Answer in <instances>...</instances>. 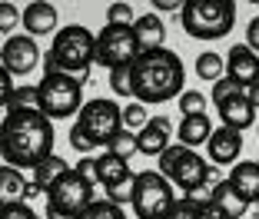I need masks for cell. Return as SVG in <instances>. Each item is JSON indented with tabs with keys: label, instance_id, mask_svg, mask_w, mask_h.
Listing matches in <instances>:
<instances>
[{
	"label": "cell",
	"instance_id": "obj_1",
	"mask_svg": "<svg viewBox=\"0 0 259 219\" xmlns=\"http://www.w3.org/2000/svg\"><path fill=\"white\" fill-rule=\"evenodd\" d=\"M0 153H4V166L17 169L40 166L47 156H54V120L40 110L4 113Z\"/></svg>",
	"mask_w": 259,
	"mask_h": 219
},
{
	"label": "cell",
	"instance_id": "obj_2",
	"mask_svg": "<svg viewBox=\"0 0 259 219\" xmlns=\"http://www.w3.org/2000/svg\"><path fill=\"white\" fill-rule=\"evenodd\" d=\"M130 73H133V97L143 106L166 103V100L186 93V67L180 60V53H173L169 47L140 53Z\"/></svg>",
	"mask_w": 259,
	"mask_h": 219
},
{
	"label": "cell",
	"instance_id": "obj_3",
	"mask_svg": "<svg viewBox=\"0 0 259 219\" xmlns=\"http://www.w3.org/2000/svg\"><path fill=\"white\" fill-rule=\"evenodd\" d=\"M97 63V33H90L83 23L60 27L44 57V73H70L83 76Z\"/></svg>",
	"mask_w": 259,
	"mask_h": 219
},
{
	"label": "cell",
	"instance_id": "obj_4",
	"mask_svg": "<svg viewBox=\"0 0 259 219\" xmlns=\"http://www.w3.org/2000/svg\"><path fill=\"white\" fill-rule=\"evenodd\" d=\"M180 23L193 40H220L236 27L233 0H186L180 10Z\"/></svg>",
	"mask_w": 259,
	"mask_h": 219
},
{
	"label": "cell",
	"instance_id": "obj_5",
	"mask_svg": "<svg viewBox=\"0 0 259 219\" xmlns=\"http://www.w3.org/2000/svg\"><path fill=\"white\" fill-rule=\"evenodd\" d=\"M37 90H40V113H47L50 120L80 116V110L87 103L80 76H70V73H44Z\"/></svg>",
	"mask_w": 259,
	"mask_h": 219
},
{
	"label": "cell",
	"instance_id": "obj_6",
	"mask_svg": "<svg viewBox=\"0 0 259 219\" xmlns=\"http://www.w3.org/2000/svg\"><path fill=\"white\" fill-rule=\"evenodd\" d=\"M180 203V196L173 193V183L160 173V169H146V173H137V183H133V212L137 219H163L173 206Z\"/></svg>",
	"mask_w": 259,
	"mask_h": 219
},
{
	"label": "cell",
	"instance_id": "obj_7",
	"mask_svg": "<svg viewBox=\"0 0 259 219\" xmlns=\"http://www.w3.org/2000/svg\"><path fill=\"white\" fill-rule=\"evenodd\" d=\"M73 126L83 129V136L93 146H110L113 136L123 133V106L110 97H93L83 103V110L73 120Z\"/></svg>",
	"mask_w": 259,
	"mask_h": 219
},
{
	"label": "cell",
	"instance_id": "obj_8",
	"mask_svg": "<svg viewBox=\"0 0 259 219\" xmlns=\"http://www.w3.org/2000/svg\"><path fill=\"white\" fill-rule=\"evenodd\" d=\"M93 203H97L93 199V183H87L76 169H70L57 186L47 189V219H76Z\"/></svg>",
	"mask_w": 259,
	"mask_h": 219
},
{
	"label": "cell",
	"instance_id": "obj_9",
	"mask_svg": "<svg viewBox=\"0 0 259 219\" xmlns=\"http://www.w3.org/2000/svg\"><path fill=\"white\" fill-rule=\"evenodd\" d=\"M156 169H160L173 186H180L183 193H190V189H196V186H203V183H206L209 163H206L196 150L176 143V146H169V150L156 159Z\"/></svg>",
	"mask_w": 259,
	"mask_h": 219
},
{
	"label": "cell",
	"instance_id": "obj_10",
	"mask_svg": "<svg viewBox=\"0 0 259 219\" xmlns=\"http://www.w3.org/2000/svg\"><path fill=\"white\" fill-rule=\"evenodd\" d=\"M140 53H143V47L137 40V30L126 27V23H107L97 33V63L100 67H110V70L133 67Z\"/></svg>",
	"mask_w": 259,
	"mask_h": 219
},
{
	"label": "cell",
	"instance_id": "obj_11",
	"mask_svg": "<svg viewBox=\"0 0 259 219\" xmlns=\"http://www.w3.org/2000/svg\"><path fill=\"white\" fill-rule=\"evenodd\" d=\"M97 173H100V186L107 189L110 203L123 206V203L133 199V183H137V173L130 169L126 159L113 156V153H100V156H97Z\"/></svg>",
	"mask_w": 259,
	"mask_h": 219
},
{
	"label": "cell",
	"instance_id": "obj_12",
	"mask_svg": "<svg viewBox=\"0 0 259 219\" xmlns=\"http://www.w3.org/2000/svg\"><path fill=\"white\" fill-rule=\"evenodd\" d=\"M40 60H44V53H40V43L33 37L20 33V37H7V40H4L0 67L7 70V73L23 76V73H30L33 67H40Z\"/></svg>",
	"mask_w": 259,
	"mask_h": 219
},
{
	"label": "cell",
	"instance_id": "obj_13",
	"mask_svg": "<svg viewBox=\"0 0 259 219\" xmlns=\"http://www.w3.org/2000/svg\"><path fill=\"white\" fill-rule=\"evenodd\" d=\"M206 153H209V163L213 166H236L239 153H243V133L220 123L216 133L209 136V143H206Z\"/></svg>",
	"mask_w": 259,
	"mask_h": 219
},
{
	"label": "cell",
	"instance_id": "obj_14",
	"mask_svg": "<svg viewBox=\"0 0 259 219\" xmlns=\"http://www.w3.org/2000/svg\"><path fill=\"white\" fill-rule=\"evenodd\" d=\"M57 20H60V14H57L54 4H47V0H33V4H27L23 7V30H27V37L40 40V37H57Z\"/></svg>",
	"mask_w": 259,
	"mask_h": 219
},
{
	"label": "cell",
	"instance_id": "obj_15",
	"mask_svg": "<svg viewBox=\"0 0 259 219\" xmlns=\"http://www.w3.org/2000/svg\"><path fill=\"white\" fill-rule=\"evenodd\" d=\"M226 76H233L246 86L259 83V53L249 50L246 43H233L226 53Z\"/></svg>",
	"mask_w": 259,
	"mask_h": 219
},
{
	"label": "cell",
	"instance_id": "obj_16",
	"mask_svg": "<svg viewBox=\"0 0 259 219\" xmlns=\"http://www.w3.org/2000/svg\"><path fill=\"white\" fill-rule=\"evenodd\" d=\"M216 110H220V123H223V126H233V129H239V133H246L249 126H256V123H259L256 106L246 100V93H243V97L226 100V103H220Z\"/></svg>",
	"mask_w": 259,
	"mask_h": 219
},
{
	"label": "cell",
	"instance_id": "obj_17",
	"mask_svg": "<svg viewBox=\"0 0 259 219\" xmlns=\"http://www.w3.org/2000/svg\"><path fill=\"white\" fill-rule=\"evenodd\" d=\"M226 180L233 183V189L246 203H259V163L256 159H239L236 166L229 169Z\"/></svg>",
	"mask_w": 259,
	"mask_h": 219
},
{
	"label": "cell",
	"instance_id": "obj_18",
	"mask_svg": "<svg viewBox=\"0 0 259 219\" xmlns=\"http://www.w3.org/2000/svg\"><path fill=\"white\" fill-rule=\"evenodd\" d=\"M169 123H166V116H150V123H146V129L143 133H137L140 136V153L143 156H156L160 159L163 153L169 150Z\"/></svg>",
	"mask_w": 259,
	"mask_h": 219
},
{
	"label": "cell",
	"instance_id": "obj_19",
	"mask_svg": "<svg viewBox=\"0 0 259 219\" xmlns=\"http://www.w3.org/2000/svg\"><path fill=\"white\" fill-rule=\"evenodd\" d=\"M213 133H216V126H213V120H209V116H183V120H180V129H176L180 143L190 146V150L206 146Z\"/></svg>",
	"mask_w": 259,
	"mask_h": 219
},
{
	"label": "cell",
	"instance_id": "obj_20",
	"mask_svg": "<svg viewBox=\"0 0 259 219\" xmlns=\"http://www.w3.org/2000/svg\"><path fill=\"white\" fill-rule=\"evenodd\" d=\"M133 30H137V40H140V47H143V53L160 50L163 40H166V27H163L160 14H140L137 23H133Z\"/></svg>",
	"mask_w": 259,
	"mask_h": 219
},
{
	"label": "cell",
	"instance_id": "obj_21",
	"mask_svg": "<svg viewBox=\"0 0 259 219\" xmlns=\"http://www.w3.org/2000/svg\"><path fill=\"white\" fill-rule=\"evenodd\" d=\"M30 173H33V183L47 193L50 186H57V183L70 173V166H67V159H63V156H57V153H54V156H47L40 166H33Z\"/></svg>",
	"mask_w": 259,
	"mask_h": 219
},
{
	"label": "cell",
	"instance_id": "obj_22",
	"mask_svg": "<svg viewBox=\"0 0 259 219\" xmlns=\"http://www.w3.org/2000/svg\"><path fill=\"white\" fill-rule=\"evenodd\" d=\"M213 203L220 206V209L226 212L229 219H239V216H246V209L252 206V203H246V199L239 196L236 189H233V183H229V180H223L220 186L213 189Z\"/></svg>",
	"mask_w": 259,
	"mask_h": 219
},
{
	"label": "cell",
	"instance_id": "obj_23",
	"mask_svg": "<svg viewBox=\"0 0 259 219\" xmlns=\"http://www.w3.org/2000/svg\"><path fill=\"white\" fill-rule=\"evenodd\" d=\"M193 70H196V76L206 80V83H220L223 76H226V57H220L216 50H206V53L196 57Z\"/></svg>",
	"mask_w": 259,
	"mask_h": 219
},
{
	"label": "cell",
	"instance_id": "obj_24",
	"mask_svg": "<svg viewBox=\"0 0 259 219\" xmlns=\"http://www.w3.org/2000/svg\"><path fill=\"white\" fill-rule=\"evenodd\" d=\"M23 189H27V180L17 166L0 169V199L4 203H23Z\"/></svg>",
	"mask_w": 259,
	"mask_h": 219
},
{
	"label": "cell",
	"instance_id": "obj_25",
	"mask_svg": "<svg viewBox=\"0 0 259 219\" xmlns=\"http://www.w3.org/2000/svg\"><path fill=\"white\" fill-rule=\"evenodd\" d=\"M17 110H40V90L37 86H17V93L4 103V113H17Z\"/></svg>",
	"mask_w": 259,
	"mask_h": 219
},
{
	"label": "cell",
	"instance_id": "obj_26",
	"mask_svg": "<svg viewBox=\"0 0 259 219\" xmlns=\"http://www.w3.org/2000/svg\"><path fill=\"white\" fill-rule=\"evenodd\" d=\"M107 153H113V156H120V159H126V163H130V156L140 153V136L130 133V129H123V133L113 136V143L107 146Z\"/></svg>",
	"mask_w": 259,
	"mask_h": 219
},
{
	"label": "cell",
	"instance_id": "obj_27",
	"mask_svg": "<svg viewBox=\"0 0 259 219\" xmlns=\"http://www.w3.org/2000/svg\"><path fill=\"white\" fill-rule=\"evenodd\" d=\"M76 219H126V212H123V206L110 203V199H97L90 209H83Z\"/></svg>",
	"mask_w": 259,
	"mask_h": 219
},
{
	"label": "cell",
	"instance_id": "obj_28",
	"mask_svg": "<svg viewBox=\"0 0 259 219\" xmlns=\"http://www.w3.org/2000/svg\"><path fill=\"white\" fill-rule=\"evenodd\" d=\"M146 123H150V116H146L143 103H126L123 106V129H130V133H143Z\"/></svg>",
	"mask_w": 259,
	"mask_h": 219
},
{
	"label": "cell",
	"instance_id": "obj_29",
	"mask_svg": "<svg viewBox=\"0 0 259 219\" xmlns=\"http://www.w3.org/2000/svg\"><path fill=\"white\" fill-rule=\"evenodd\" d=\"M213 103L220 106V103H226V100H233V97H243L246 93V83H239V80H233V76H223L220 83H213Z\"/></svg>",
	"mask_w": 259,
	"mask_h": 219
},
{
	"label": "cell",
	"instance_id": "obj_30",
	"mask_svg": "<svg viewBox=\"0 0 259 219\" xmlns=\"http://www.w3.org/2000/svg\"><path fill=\"white\" fill-rule=\"evenodd\" d=\"M206 103H209V100L199 90H186L183 97H180V113L183 116H206Z\"/></svg>",
	"mask_w": 259,
	"mask_h": 219
},
{
	"label": "cell",
	"instance_id": "obj_31",
	"mask_svg": "<svg viewBox=\"0 0 259 219\" xmlns=\"http://www.w3.org/2000/svg\"><path fill=\"white\" fill-rule=\"evenodd\" d=\"M110 90H113V97H133V73H130V67L110 70Z\"/></svg>",
	"mask_w": 259,
	"mask_h": 219
},
{
	"label": "cell",
	"instance_id": "obj_32",
	"mask_svg": "<svg viewBox=\"0 0 259 219\" xmlns=\"http://www.w3.org/2000/svg\"><path fill=\"white\" fill-rule=\"evenodd\" d=\"M213 189H216V186L203 183V186H196V189H190V193H183V203H190L193 209H203V206L213 203Z\"/></svg>",
	"mask_w": 259,
	"mask_h": 219
},
{
	"label": "cell",
	"instance_id": "obj_33",
	"mask_svg": "<svg viewBox=\"0 0 259 219\" xmlns=\"http://www.w3.org/2000/svg\"><path fill=\"white\" fill-rule=\"evenodd\" d=\"M137 17L140 14H133L130 4H110V7H107V23H126V27H133Z\"/></svg>",
	"mask_w": 259,
	"mask_h": 219
},
{
	"label": "cell",
	"instance_id": "obj_34",
	"mask_svg": "<svg viewBox=\"0 0 259 219\" xmlns=\"http://www.w3.org/2000/svg\"><path fill=\"white\" fill-rule=\"evenodd\" d=\"M17 20H23V10H17V4H10V0H4L0 4V33L7 37V30H14Z\"/></svg>",
	"mask_w": 259,
	"mask_h": 219
},
{
	"label": "cell",
	"instance_id": "obj_35",
	"mask_svg": "<svg viewBox=\"0 0 259 219\" xmlns=\"http://www.w3.org/2000/svg\"><path fill=\"white\" fill-rule=\"evenodd\" d=\"M0 219H37V212L30 209V203H4Z\"/></svg>",
	"mask_w": 259,
	"mask_h": 219
},
{
	"label": "cell",
	"instance_id": "obj_36",
	"mask_svg": "<svg viewBox=\"0 0 259 219\" xmlns=\"http://www.w3.org/2000/svg\"><path fill=\"white\" fill-rule=\"evenodd\" d=\"M73 169H76L80 176H83L87 183H93V186L100 183V173H97V156H80V163H76Z\"/></svg>",
	"mask_w": 259,
	"mask_h": 219
},
{
	"label": "cell",
	"instance_id": "obj_37",
	"mask_svg": "<svg viewBox=\"0 0 259 219\" xmlns=\"http://www.w3.org/2000/svg\"><path fill=\"white\" fill-rule=\"evenodd\" d=\"M70 146H73L76 153H83V156H90V150H93V143L83 136V129H80V126H70Z\"/></svg>",
	"mask_w": 259,
	"mask_h": 219
},
{
	"label": "cell",
	"instance_id": "obj_38",
	"mask_svg": "<svg viewBox=\"0 0 259 219\" xmlns=\"http://www.w3.org/2000/svg\"><path fill=\"white\" fill-rule=\"evenodd\" d=\"M163 219H196V209H193L190 203H183V196H180V203H176Z\"/></svg>",
	"mask_w": 259,
	"mask_h": 219
},
{
	"label": "cell",
	"instance_id": "obj_39",
	"mask_svg": "<svg viewBox=\"0 0 259 219\" xmlns=\"http://www.w3.org/2000/svg\"><path fill=\"white\" fill-rule=\"evenodd\" d=\"M14 93H17V86H14V73H7V70L0 67V100L7 103Z\"/></svg>",
	"mask_w": 259,
	"mask_h": 219
},
{
	"label": "cell",
	"instance_id": "obj_40",
	"mask_svg": "<svg viewBox=\"0 0 259 219\" xmlns=\"http://www.w3.org/2000/svg\"><path fill=\"white\" fill-rule=\"evenodd\" d=\"M246 47H249V50H256V53H259V14L252 17L249 23H246Z\"/></svg>",
	"mask_w": 259,
	"mask_h": 219
},
{
	"label": "cell",
	"instance_id": "obj_41",
	"mask_svg": "<svg viewBox=\"0 0 259 219\" xmlns=\"http://www.w3.org/2000/svg\"><path fill=\"white\" fill-rule=\"evenodd\" d=\"M196 219H229V216L216 203H209V206H203V209H196Z\"/></svg>",
	"mask_w": 259,
	"mask_h": 219
},
{
	"label": "cell",
	"instance_id": "obj_42",
	"mask_svg": "<svg viewBox=\"0 0 259 219\" xmlns=\"http://www.w3.org/2000/svg\"><path fill=\"white\" fill-rule=\"evenodd\" d=\"M33 199H47V193L30 180V183H27V189H23V203H33Z\"/></svg>",
	"mask_w": 259,
	"mask_h": 219
},
{
	"label": "cell",
	"instance_id": "obj_43",
	"mask_svg": "<svg viewBox=\"0 0 259 219\" xmlns=\"http://www.w3.org/2000/svg\"><path fill=\"white\" fill-rule=\"evenodd\" d=\"M153 10H183V4H176V0H153Z\"/></svg>",
	"mask_w": 259,
	"mask_h": 219
},
{
	"label": "cell",
	"instance_id": "obj_44",
	"mask_svg": "<svg viewBox=\"0 0 259 219\" xmlns=\"http://www.w3.org/2000/svg\"><path fill=\"white\" fill-rule=\"evenodd\" d=\"M246 100H249L252 106H256V113H259V83H252V86H246Z\"/></svg>",
	"mask_w": 259,
	"mask_h": 219
},
{
	"label": "cell",
	"instance_id": "obj_45",
	"mask_svg": "<svg viewBox=\"0 0 259 219\" xmlns=\"http://www.w3.org/2000/svg\"><path fill=\"white\" fill-rule=\"evenodd\" d=\"M256 133H259V123H256Z\"/></svg>",
	"mask_w": 259,
	"mask_h": 219
},
{
	"label": "cell",
	"instance_id": "obj_46",
	"mask_svg": "<svg viewBox=\"0 0 259 219\" xmlns=\"http://www.w3.org/2000/svg\"><path fill=\"white\" fill-rule=\"evenodd\" d=\"M256 209H259V203H256Z\"/></svg>",
	"mask_w": 259,
	"mask_h": 219
}]
</instances>
